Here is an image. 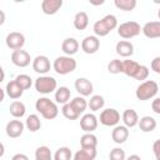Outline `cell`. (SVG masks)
I'll use <instances>...</instances> for the list:
<instances>
[{
  "mask_svg": "<svg viewBox=\"0 0 160 160\" xmlns=\"http://www.w3.org/2000/svg\"><path fill=\"white\" fill-rule=\"evenodd\" d=\"M11 160H29V158H28V155L19 152V154H15V155L11 158Z\"/></svg>",
  "mask_w": 160,
  "mask_h": 160,
  "instance_id": "7bdbcfd3",
  "label": "cell"
},
{
  "mask_svg": "<svg viewBox=\"0 0 160 160\" xmlns=\"http://www.w3.org/2000/svg\"><path fill=\"white\" fill-rule=\"evenodd\" d=\"M100 48V40L95 35L85 36L81 41V49L85 54H95Z\"/></svg>",
  "mask_w": 160,
  "mask_h": 160,
  "instance_id": "8fae6325",
  "label": "cell"
},
{
  "mask_svg": "<svg viewBox=\"0 0 160 160\" xmlns=\"http://www.w3.org/2000/svg\"><path fill=\"white\" fill-rule=\"evenodd\" d=\"M70 96H71L70 89L66 88V86H60L55 91V102L65 105V104H68L70 101Z\"/></svg>",
  "mask_w": 160,
  "mask_h": 160,
  "instance_id": "cb8c5ba5",
  "label": "cell"
},
{
  "mask_svg": "<svg viewBox=\"0 0 160 160\" xmlns=\"http://www.w3.org/2000/svg\"><path fill=\"white\" fill-rule=\"evenodd\" d=\"M126 160H141V158H140L139 155H136V154H132V155H130Z\"/></svg>",
  "mask_w": 160,
  "mask_h": 160,
  "instance_id": "ee69618b",
  "label": "cell"
},
{
  "mask_svg": "<svg viewBox=\"0 0 160 160\" xmlns=\"http://www.w3.org/2000/svg\"><path fill=\"white\" fill-rule=\"evenodd\" d=\"M136 0H115L114 1V5L120 9V10H124V11H131L136 8Z\"/></svg>",
  "mask_w": 160,
  "mask_h": 160,
  "instance_id": "d6a6232c",
  "label": "cell"
},
{
  "mask_svg": "<svg viewBox=\"0 0 160 160\" xmlns=\"http://www.w3.org/2000/svg\"><path fill=\"white\" fill-rule=\"evenodd\" d=\"M116 54L121 58H130L134 54V45L128 40H120L116 44Z\"/></svg>",
  "mask_w": 160,
  "mask_h": 160,
  "instance_id": "ffe728a7",
  "label": "cell"
},
{
  "mask_svg": "<svg viewBox=\"0 0 160 160\" xmlns=\"http://www.w3.org/2000/svg\"><path fill=\"white\" fill-rule=\"evenodd\" d=\"M116 28H118V19H116V16L112 15V14H108L104 18H101L100 20L94 22L92 30H94L95 36L102 38V36H106L109 32H111Z\"/></svg>",
  "mask_w": 160,
  "mask_h": 160,
  "instance_id": "6da1fadb",
  "label": "cell"
},
{
  "mask_svg": "<svg viewBox=\"0 0 160 160\" xmlns=\"http://www.w3.org/2000/svg\"><path fill=\"white\" fill-rule=\"evenodd\" d=\"M148 76H149V69H148V66L140 65V69L136 72V75H135L134 79L135 80H139V81H145L148 79Z\"/></svg>",
  "mask_w": 160,
  "mask_h": 160,
  "instance_id": "f35d334b",
  "label": "cell"
},
{
  "mask_svg": "<svg viewBox=\"0 0 160 160\" xmlns=\"http://www.w3.org/2000/svg\"><path fill=\"white\" fill-rule=\"evenodd\" d=\"M51 64L48 56L45 55H38L34 60H32V70L40 75H45L46 72L50 71Z\"/></svg>",
  "mask_w": 160,
  "mask_h": 160,
  "instance_id": "30bf717a",
  "label": "cell"
},
{
  "mask_svg": "<svg viewBox=\"0 0 160 160\" xmlns=\"http://www.w3.org/2000/svg\"><path fill=\"white\" fill-rule=\"evenodd\" d=\"M141 32L149 39L160 38V21H149L141 28Z\"/></svg>",
  "mask_w": 160,
  "mask_h": 160,
  "instance_id": "9a60e30c",
  "label": "cell"
},
{
  "mask_svg": "<svg viewBox=\"0 0 160 160\" xmlns=\"http://www.w3.org/2000/svg\"><path fill=\"white\" fill-rule=\"evenodd\" d=\"M80 146L84 148V149H96L98 138L92 132H85L80 138Z\"/></svg>",
  "mask_w": 160,
  "mask_h": 160,
  "instance_id": "d4e9b609",
  "label": "cell"
},
{
  "mask_svg": "<svg viewBox=\"0 0 160 160\" xmlns=\"http://www.w3.org/2000/svg\"><path fill=\"white\" fill-rule=\"evenodd\" d=\"M150 66H151V70H152L154 72H156V74H160V56H156V58H154V59L151 60V64H150Z\"/></svg>",
  "mask_w": 160,
  "mask_h": 160,
  "instance_id": "ab89813d",
  "label": "cell"
},
{
  "mask_svg": "<svg viewBox=\"0 0 160 160\" xmlns=\"http://www.w3.org/2000/svg\"><path fill=\"white\" fill-rule=\"evenodd\" d=\"M151 109L155 114H159L160 115V98H155L151 102Z\"/></svg>",
  "mask_w": 160,
  "mask_h": 160,
  "instance_id": "b9f144b4",
  "label": "cell"
},
{
  "mask_svg": "<svg viewBox=\"0 0 160 160\" xmlns=\"http://www.w3.org/2000/svg\"><path fill=\"white\" fill-rule=\"evenodd\" d=\"M61 112H62V115H64L68 120H76V119H79V116H80V114L72 108V105L70 104V101H69L68 104L62 105Z\"/></svg>",
  "mask_w": 160,
  "mask_h": 160,
  "instance_id": "4dcf8cb0",
  "label": "cell"
},
{
  "mask_svg": "<svg viewBox=\"0 0 160 160\" xmlns=\"http://www.w3.org/2000/svg\"><path fill=\"white\" fill-rule=\"evenodd\" d=\"M31 56L25 50H15L11 52V62L18 68H26L31 62Z\"/></svg>",
  "mask_w": 160,
  "mask_h": 160,
  "instance_id": "9c48e42d",
  "label": "cell"
},
{
  "mask_svg": "<svg viewBox=\"0 0 160 160\" xmlns=\"http://www.w3.org/2000/svg\"><path fill=\"white\" fill-rule=\"evenodd\" d=\"M75 90L80 94V96H90L94 91L92 82L86 78H79L75 80Z\"/></svg>",
  "mask_w": 160,
  "mask_h": 160,
  "instance_id": "7c38bea8",
  "label": "cell"
},
{
  "mask_svg": "<svg viewBox=\"0 0 160 160\" xmlns=\"http://www.w3.org/2000/svg\"><path fill=\"white\" fill-rule=\"evenodd\" d=\"M5 42H6V46L14 51L21 50L22 46L25 45V36H24V34L19 32V31H11L6 35Z\"/></svg>",
  "mask_w": 160,
  "mask_h": 160,
  "instance_id": "ba28073f",
  "label": "cell"
},
{
  "mask_svg": "<svg viewBox=\"0 0 160 160\" xmlns=\"http://www.w3.org/2000/svg\"><path fill=\"white\" fill-rule=\"evenodd\" d=\"M105 105V100L101 95H92L90 98V100L88 101V106L91 111H98L100 109H102Z\"/></svg>",
  "mask_w": 160,
  "mask_h": 160,
  "instance_id": "f546056e",
  "label": "cell"
},
{
  "mask_svg": "<svg viewBox=\"0 0 160 160\" xmlns=\"http://www.w3.org/2000/svg\"><path fill=\"white\" fill-rule=\"evenodd\" d=\"M108 71L110 74H119L122 72V60L120 59H112L108 64Z\"/></svg>",
  "mask_w": 160,
  "mask_h": 160,
  "instance_id": "8d00e7d4",
  "label": "cell"
},
{
  "mask_svg": "<svg viewBox=\"0 0 160 160\" xmlns=\"http://www.w3.org/2000/svg\"><path fill=\"white\" fill-rule=\"evenodd\" d=\"M98 124H99L98 118H96L92 112L84 114L82 118L80 119V128H81V130H84L85 132H92L94 130H96Z\"/></svg>",
  "mask_w": 160,
  "mask_h": 160,
  "instance_id": "4fadbf2b",
  "label": "cell"
},
{
  "mask_svg": "<svg viewBox=\"0 0 160 160\" xmlns=\"http://www.w3.org/2000/svg\"><path fill=\"white\" fill-rule=\"evenodd\" d=\"M141 32V26L136 21H125L118 26V34L122 39H132Z\"/></svg>",
  "mask_w": 160,
  "mask_h": 160,
  "instance_id": "8992f818",
  "label": "cell"
},
{
  "mask_svg": "<svg viewBox=\"0 0 160 160\" xmlns=\"http://www.w3.org/2000/svg\"><path fill=\"white\" fill-rule=\"evenodd\" d=\"M15 81L20 85V88H21L22 90H28V89H30L31 85H32V79H31L29 75H26V74H19V75L15 78Z\"/></svg>",
  "mask_w": 160,
  "mask_h": 160,
  "instance_id": "d590c367",
  "label": "cell"
},
{
  "mask_svg": "<svg viewBox=\"0 0 160 160\" xmlns=\"http://www.w3.org/2000/svg\"><path fill=\"white\" fill-rule=\"evenodd\" d=\"M76 66H78L76 60H75L72 56H68V55L58 56V58L54 60V64H52V69H54L55 72L59 74V75L70 74V72H72V71L76 69Z\"/></svg>",
  "mask_w": 160,
  "mask_h": 160,
  "instance_id": "277c9868",
  "label": "cell"
},
{
  "mask_svg": "<svg viewBox=\"0 0 160 160\" xmlns=\"http://www.w3.org/2000/svg\"><path fill=\"white\" fill-rule=\"evenodd\" d=\"M61 50L64 51L65 55L72 56L79 50V41L75 38H66L61 44Z\"/></svg>",
  "mask_w": 160,
  "mask_h": 160,
  "instance_id": "ac0fdd59",
  "label": "cell"
},
{
  "mask_svg": "<svg viewBox=\"0 0 160 160\" xmlns=\"http://www.w3.org/2000/svg\"><path fill=\"white\" fill-rule=\"evenodd\" d=\"M70 104L72 105V108H74L79 114H82V112L86 110V108H88V101L85 100L84 96H76V98H74V99L70 101Z\"/></svg>",
  "mask_w": 160,
  "mask_h": 160,
  "instance_id": "836d02e7",
  "label": "cell"
},
{
  "mask_svg": "<svg viewBox=\"0 0 160 160\" xmlns=\"http://www.w3.org/2000/svg\"><path fill=\"white\" fill-rule=\"evenodd\" d=\"M5 91H6L8 96H9L10 99H14V100L21 98V95H22V92H24V90L20 88V85H19L15 80H11V81H9V82L6 84Z\"/></svg>",
  "mask_w": 160,
  "mask_h": 160,
  "instance_id": "603a6c76",
  "label": "cell"
},
{
  "mask_svg": "<svg viewBox=\"0 0 160 160\" xmlns=\"http://www.w3.org/2000/svg\"><path fill=\"white\" fill-rule=\"evenodd\" d=\"M140 69V64L134 61V60H130V59H126V60H122V72L129 76V78H135L136 72L139 71Z\"/></svg>",
  "mask_w": 160,
  "mask_h": 160,
  "instance_id": "44dd1931",
  "label": "cell"
},
{
  "mask_svg": "<svg viewBox=\"0 0 160 160\" xmlns=\"http://www.w3.org/2000/svg\"><path fill=\"white\" fill-rule=\"evenodd\" d=\"M120 121V112L116 109L109 108L101 111L100 114V124L104 126H116Z\"/></svg>",
  "mask_w": 160,
  "mask_h": 160,
  "instance_id": "52a82bcc",
  "label": "cell"
},
{
  "mask_svg": "<svg viewBox=\"0 0 160 160\" xmlns=\"http://www.w3.org/2000/svg\"><path fill=\"white\" fill-rule=\"evenodd\" d=\"M24 128H25V124L21 122L20 120H10L8 124H6V135L11 139H16L19 136L22 135L24 132Z\"/></svg>",
  "mask_w": 160,
  "mask_h": 160,
  "instance_id": "5bb4252c",
  "label": "cell"
},
{
  "mask_svg": "<svg viewBox=\"0 0 160 160\" xmlns=\"http://www.w3.org/2000/svg\"><path fill=\"white\" fill-rule=\"evenodd\" d=\"M0 15H1V20H0V24H4V21H5V14H4V11H0Z\"/></svg>",
  "mask_w": 160,
  "mask_h": 160,
  "instance_id": "f6af8a7d",
  "label": "cell"
},
{
  "mask_svg": "<svg viewBox=\"0 0 160 160\" xmlns=\"http://www.w3.org/2000/svg\"><path fill=\"white\" fill-rule=\"evenodd\" d=\"M35 109L38 112L41 114V116L46 120H52L58 116L59 114V108L58 104L49 98H39L35 102Z\"/></svg>",
  "mask_w": 160,
  "mask_h": 160,
  "instance_id": "7a4b0ae2",
  "label": "cell"
},
{
  "mask_svg": "<svg viewBox=\"0 0 160 160\" xmlns=\"http://www.w3.org/2000/svg\"><path fill=\"white\" fill-rule=\"evenodd\" d=\"M129 138V128L125 125H116L111 131V139L116 144H124Z\"/></svg>",
  "mask_w": 160,
  "mask_h": 160,
  "instance_id": "2e32d148",
  "label": "cell"
},
{
  "mask_svg": "<svg viewBox=\"0 0 160 160\" xmlns=\"http://www.w3.org/2000/svg\"><path fill=\"white\" fill-rule=\"evenodd\" d=\"M71 158H72V152L68 146L59 148L54 154V160H71Z\"/></svg>",
  "mask_w": 160,
  "mask_h": 160,
  "instance_id": "e575fe53",
  "label": "cell"
},
{
  "mask_svg": "<svg viewBox=\"0 0 160 160\" xmlns=\"http://www.w3.org/2000/svg\"><path fill=\"white\" fill-rule=\"evenodd\" d=\"M35 160H54L51 151L48 146L42 145L35 150Z\"/></svg>",
  "mask_w": 160,
  "mask_h": 160,
  "instance_id": "1f68e13d",
  "label": "cell"
},
{
  "mask_svg": "<svg viewBox=\"0 0 160 160\" xmlns=\"http://www.w3.org/2000/svg\"><path fill=\"white\" fill-rule=\"evenodd\" d=\"M109 159L110 160H126V155L121 148H114L109 154Z\"/></svg>",
  "mask_w": 160,
  "mask_h": 160,
  "instance_id": "74e56055",
  "label": "cell"
},
{
  "mask_svg": "<svg viewBox=\"0 0 160 160\" xmlns=\"http://www.w3.org/2000/svg\"><path fill=\"white\" fill-rule=\"evenodd\" d=\"M138 125L142 132H151L156 128V120L150 115H145V116L140 118Z\"/></svg>",
  "mask_w": 160,
  "mask_h": 160,
  "instance_id": "7402d4cb",
  "label": "cell"
},
{
  "mask_svg": "<svg viewBox=\"0 0 160 160\" xmlns=\"http://www.w3.org/2000/svg\"><path fill=\"white\" fill-rule=\"evenodd\" d=\"M89 25V16L85 11H79L74 16V26L76 30H85Z\"/></svg>",
  "mask_w": 160,
  "mask_h": 160,
  "instance_id": "4316f807",
  "label": "cell"
},
{
  "mask_svg": "<svg viewBox=\"0 0 160 160\" xmlns=\"http://www.w3.org/2000/svg\"><path fill=\"white\" fill-rule=\"evenodd\" d=\"M152 151H154V155L156 158V160H160V139L155 140L154 144H152Z\"/></svg>",
  "mask_w": 160,
  "mask_h": 160,
  "instance_id": "60d3db41",
  "label": "cell"
},
{
  "mask_svg": "<svg viewBox=\"0 0 160 160\" xmlns=\"http://www.w3.org/2000/svg\"><path fill=\"white\" fill-rule=\"evenodd\" d=\"M9 111L10 114L15 118V119H19V118H22L26 112V108H25V104L19 101V100H14L10 106H9Z\"/></svg>",
  "mask_w": 160,
  "mask_h": 160,
  "instance_id": "484cf974",
  "label": "cell"
},
{
  "mask_svg": "<svg viewBox=\"0 0 160 160\" xmlns=\"http://www.w3.org/2000/svg\"><path fill=\"white\" fill-rule=\"evenodd\" d=\"M35 90L40 94L48 95L52 91H56L58 89V82L55 78L49 76V75H41L35 80Z\"/></svg>",
  "mask_w": 160,
  "mask_h": 160,
  "instance_id": "5b68a950",
  "label": "cell"
},
{
  "mask_svg": "<svg viewBox=\"0 0 160 160\" xmlns=\"http://www.w3.org/2000/svg\"><path fill=\"white\" fill-rule=\"evenodd\" d=\"M62 6V0H44L41 2V10L45 15L56 14Z\"/></svg>",
  "mask_w": 160,
  "mask_h": 160,
  "instance_id": "e0dca14e",
  "label": "cell"
},
{
  "mask_svg": "<svg viewBox=\"0 0 160 160\" xmlns=\"http://www.w3.org/2000/svg\"><path fill=\"white\" fill-rule=\"evenodd\" d=\"M25 126L28 128V130H30L31 132H35L38 130H40L41 128V121L40 118L36 114H30L26 120H25Z\"/></svg>",
  "mask_w": 160,
  "mask_h": 160,
  "instance_id": "f1b7e54d",
  "label": "cell"
},
{
  "mask_svg": "<svg viewBox=\"0 0 160 160\" xmlns=\"http://www.w3.org/2000/svg\"><path fill=\"white\" fill-rule=\"evenodd\" d=\"M121 119H122L124 125H125L126 128H129V129L136 126V125L139 124V120H140L138 112H136L134 109H126V110L122 112Z\"/></svg>",
  "mask_w": 160,
  "mask_h": 160,
  "instance_id": "d6986e66",
  "label": "cell"
},
{
  "mask_svg": "<svg viewBox=\"0 0 160 160\" xmlns=\"http://www.w3.org/2000/svg\"><path fill=\"white\" fill-rule=\"evenodd\" d=\"M158 91H159V85L154 80H145L136 88L135 96L140 101H146L155 98Z\"/></svg>",
  "mask_w": 160,
  "mask_h": 160,
  "instance_id": "3957f363",
  "label": "cell"
},
{
  "mask_svg": "<svg viewBox=\"0 0 160 160\" xmlns=\"http://www.w3.org/2000/svg\"><path fill=\"white\" fill-rule=\"evenodd\" d=\"M96 149H84L81 148L74 154V160H95Z\"/></svg>",
  "mask_w": 160,
  "mask_h": 160,
  "instance_id": "83f0119b",
  "label": "cell"
},
{
  "mask_svg": "<svg viewBox=\"0 0 160 160\" xmlns=\"http://www.w3.org/2000/svg\"><path fill=\"white\" fill-rule=\"evenodd\" d=\"M158 16H159V19H160V9H159V11H158Z\"/></svg>",
  "mask_w": 160,
  "mask_h": 160,
  "instance_id": "bcb514c9",
  "label": "cell"
}]
</instances>
